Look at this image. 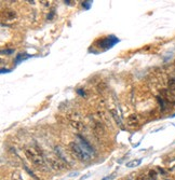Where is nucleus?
<instances>
[{
    "mask_svg": "<svg viewBox=\"0 0 175 180\" xmlns=\"http://www.w3.org/2000/svg\"><path fill=\"white\" fill-rule=\"evenodd\" d=\"M149 175H150V177H156V172L151 170V172L149 173Z\"/></svg>",
    "mask_w": 175,
    "mask_h": 180,
    "instance_id": "obj_15",
    "label": "nucleus"
},
{
    "mask_svg": "<svg viewBox=\"0 0 175 180\" xmlns=\"http://www.w3.org/2000/svg\"><path fill=\"white\" fill-rule=\"evenodd\" d=\"M2 14H4V16H6V18H8V20H13V18L16 16V13H15V11H13V10H4Z\"/></svg>",
    "mask_w": 175,
    "mask_h": 180,
    "instance_id": "obj_9",
    "label": "nucleus"
},
{
    "mask_svg": "<svg viewBox=\"0 0 175 180\" xmlns=\"http://www.w3.org/2000/svg\"><path fill=\"white\" fill-rule=\"evenodd\" d=\"M77 137H78V139L80 140V144H81V148L84 150V151L86 152V153H93V148L91 147V146L88 144V141L84 139L83 137H81L80 135H77Z\"/></svg>",
    "mask_w": 175,
    "mask_h": 180,
    "instance_id": "obj_5",
    "label": "nucleus"
},
{
    "mask_svg": "<svg viewBox=\"0 0 175 180\" xmlns=\"http://www.w3.org/2000/svg\"><path fill=\"white\" fill-rule=\"evenodd\" d=\"M41 4H43V6H46V7L50 6V2H49V1H41Z\"/></svg>",
    "mask_w": 175,
    "mask_h": 180,
    "instance_id": "obj_14",
    "label": "nucleus"
},
{
    "mask_svg": "<svg viewBox=\"0 0 175 180\" xmlns=\"http://www.w3.org/2000/svg\"><path fill=\"white\" fill-rule=\"evenodd\" d=\"M72 126L74 128H76L77 131H80L82 128V124L80 123V122H78V121H75V122H72Z\"/></svg>",
    "mask_w": 175,
    "mask_h": 180,
    "instance_id": "obj_11",
    "label": "nucleus"
},
{
    "mask_svg": "<svg viewBox=\"0 0 175 180\" xmlns=\"http://www.w3.org/2000/svg\"><path fill=\"white\" fill-rule=\"evenodd\" d=\"M48 163H49L51 167H52L53 169H55V170L61 172V170L65 169V164L62 162L61 160L54 159V158H49V159H48Z\"/></svg>",
    "mask_w": 175,
    "mask_h": 180,
    "instance_id": "obj_4",
    "label": "nucleus"
},
{
    "mask_svg": "<svg viewBox=\"0 0 175 180\" xmlns=\"http://www.w3.org/2000/svg\"><path fill=\"white\" fill-rule=\"evenodd\" d=\"M118 41L119 40L117 39L116 37H114V36H108V37H105L103 39H100L96 42V44L98 46V48H102V49H104V50H107V49L112 48Z\"/></svg>",
    "mask_w": 175,
    "mask_h": 180,
    "instance_id": "obj_3",
    "label": "nucleus"
},
{
    "mask_svg": "<svg viewBox=\"0 0 175 180\" xmlns=\"http://www.w3.org/2000/svg\"><path fill=\"white\" fill-rule=\"evenodd\" d=\"M136 180H145L144 177H138V178H136Z\"/></svg>",
    "mask_w": 175,
    "mask_h": 180,
    "instance_id": "obj_16",
    "label": "nucleus"
},
{
    "mask_svg": "<svg viewBox=\"0 0 175 180\" xmlns=\"http://www.w3.org/2000/svg\"><path fill=\"white\" fill-rule=\"evenodd\" d=\"M69 150H70L72 154L74 155V158H76L79 161H88V160H90L89 153H86L75 141H72V142L69 144Z\"/></svg>",
    "mask_w": 175,
    "mask_h": 180,
    "instance_id": "obj_2",
    "label": "nucleus"
},
{
    "mask_svg": "<svg viewBox=\"0 0 175 180\" xmlns=\"http://www.w3.org/2000/svg\"><path fill=\"white\" fill-rule=\"evenodd\" d=\"M12 180H22L18 172H15V173L12 174Z\"/></svg>",
    "mask_w": 175,
    "mask_h": 180,
    "instance_id": "obj_12",
    "label": "nucleus"
},
{
    "mask_svg": "<svg viewBox=\"0 0 175 180\" xmlns=\"http://www.w3.org/2000/svg\"><path fill=\"white\" fill-rule=\"evenodd\" d=\"M168 90L172 95L175 96V78H172L168 82Z\"/></svg>",
    "mask_w": 175,
    "mask_h": 180,
    "instance_id": "obj_8",
    "label": "nucleus"
},
{
    "mask_svg": "<svg viewBox=\"0 0 175 180\" xmlns=\"http://www.w3.org/2000/svg\"><path fill=\"white\" fill-rule=\"evenodd\" d=\"M109 113L111 114V117L115 119L116 123L118 124V125L121 127V128H123V126H122V121H121V119H120V117H119V114H118V112H117V110L110 109V110H109Z\"/></svg>",
    "mask_w": 175,
    "mask_h": 180,
    "instance_id": "obj_7",
    "label": "nucleus"
},
{
    "mask_svg": "<svg viewBox=\"0 0 175 180\" xmlns=\"http://www.w3.org/2000/svg\"><path fill=\"white\" fill-rule=\"evenodd\" d=\"M25 154L27 156V159L30 161V162L36 165L37 167H44L46 166V160H44V156L42 155L41 151H39L38 149L35 148H27L25 150Z\"/></svg>",
    "mask_w": 175,
    "mask_h": 180,
    "instance_id": "obj_1",
    "label": "nucleus"
},
{
    "mask_svg": "<svg viewBox=\"0 0 175 180\" xmlns=\"http://www.w3.org/2000/svg\"><path fill=\"white\" fill-rule=\"evenodd\" d=\"M141 163H142V160H141V159L132 160V161H130V162L127 163V167H129V168H133V167H136V166H138Z\"/></svg>",
    "mask_w": 175,
    "mask_h": 180,
    "instance_id": "obj_10",
    "label": "nucleus"
},
{
    "mask_svg": "<svg viewBox=\"0 0 175 180\" xmlns=\"http://www.w3.org/2000/svg\"><path fill=\"white\" fill-rule=\"evenodd\" d=\"M91 4H92L91 1H84V2H82V7H84L86 9H89L91 7Z\"/></svg>",
    "mask_w": 175,
    "mask_h": 180,
    "instance_id": "obj_13",
    "label": "nucleus"
},
{
    "mask_svg": "<svg viewBox=\"0 0 175 180\" xmlns=\"http://www.w3.org/2000/svg\"><path fill=\"white\" fill-rule=\"evenodd\" d=\"M127 125L129 127H137L138 126V118L136 114H131L129 116L128 120H127Z\"/></svg>",
    "mask_w": 175,
    "mask_h": 180,
    "instance_id": "obj_6",
    "label": "nucleus"
}]
</instances>
